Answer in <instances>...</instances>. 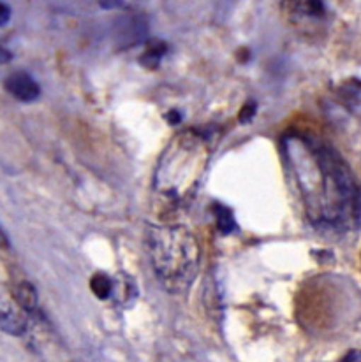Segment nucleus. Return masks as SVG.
<instances>
[{
  "label": "nucleus",
  "mask_w": 361,
  "mask_h": 362,
  "mask_svg": "<svg viewBox=\"0 0 361 362\" xmlns=\"http://www.w3.org/2000/svg\"><path fill=\"white\" fill-rule=\"evenodd\" d=\"M212 211H214L217 229H219L220 233L231 234V233H234V230L238 229L236 220H234V216H233V211H231L227 206L215 202L214 208H212Z\"/></svg>",
  "instance_id": "8"
},
{
  "label": "nucleus",
  "mask_w": 361,
  "mask_h": 362,
  "mask_svg": "<svg viewBox=\"0 0 361 362\" xmlns=\"http://www.w3.org/2000/svg\"><path fill=\"white\" fill-rule=\"evenodd\" d=\"M11 20V7L7 4L0 2V27H6Z\"/></svg>",
  "instance_id": "13"
},
{
  "label": "nucleus",
  "mask_w": 361,
  "mask_h": 362,
  "mask_svg": "<svg viewBox=\"0 0 361 362\" xmlns=\"http://www.w3.org/2000/svg\"><path fill=\"white\" fill-rule=\"evenodd\" d=\"M256 110H258V106H256L254 100H248V103L245 104L243 107H241L240 115H238V118H240V122H241V123H248V122H251L252 118H254Z\"/></svg>",
  "instance_id": "12"
},
{
  "label": "nucleus",
  "mask_w": 361,
  "mask_h": 362,
  "mask_svg": "<svg viewBox=\"0 0 361 362\" xmlns=\"http://www.w3.org/2000/svg\"><path fill=\"white\" fill-rule=\"evenodd\" d=\"M11 59H13V53H11L7 48H4V46H0V65L11 62Z\"/></svg>",
  "instance_id": "15"
},
{
  "label": "nucleus",
  "mask_w": 361,
  "mask_h": 362,
  "mask_svg": "<svg viewBox=\"0 0 361 362\" xmlns=\"http://www.w3.org/2000/svg\"><path fill=\"white\" fill-rule=\"evenodd\" d=\"M284 150L298 181L306 215L317 227L353 229L361 218V188L348 162L330 144L292 134Z\"/></svg>",
  "instance_id": "1"
},
{
  "label": "nucleus",
  "mask_w": 361,
  "mask_h": 362,
  "mask_svg": "<svg viewBox=\"0 0 361 362\" xmlns=\"http://www.w3.org/2000/svg\"><path fill=\"white\" fill-rule=\"evenodd\" d=\"M7 92L18 99L20 103H34L39 95H41V86L38 85L34 78L30 74L23 71L13 72L9 78L4 83Z\"/></svg>",
  "instance_id": "5"
},
{
  "label": "nucleus",
  "mask_w": 361,
  "mask_h": 362,
  "mask_svg": "<svg viewBox=\"0 0 361 362\" xmlns=\"http://www.w3.org/2000/svg\"><path fill=\"white\" fill-rule=\"evenodd\" d=\"M208 157L210 148L205 136L194 130L175 136L159 160L154 178L155 192L173 204L187 202L203 178Z\"/></svg>",
  "instance_id": "3"
},
{
  "label": "nucleus",
  "mask_w": 361,
  "mask_h": 362,
  "mask_svg": "<svg viewBox=\"0 0 361 362\" xmlns=\"http://www.w3.org/2000/svg\"><path fill=\"white\" fill-rule=\"evenodd\" d=\"M340 362H361V350H353Z\"/></svg>",
  "instance_id": "14"
},
{
  "label": "nucleus",
  "mask_w": 361,
  "mask_h": 362,
  "mask_svg": "<svg viewBox=\"0 0 361 362\" xmlns=\"http://www.w3.org/2000/svg\"><path fill=\"white\" fill-rule=\"evenodd\" d=\"M144 250L166 291L178 294L193 285L200 269L201 248L187 227L175 223L147 226Z\"/></svg>",
  "instance_id": "2"
},
{
  "label": "nucleus",
  "mask_w": 361,
  "mask_h": 362,
  "mask_svg": "<svg viewBox=\"0 0 361 362\" xmlns=\"http://www.w3.org/2000/svg\"><path fill=\"white\" fill-rule=\"evenodd\" d=\"M166 118H168L169 123L176 125V123H180V120H182V115H180L176 110H171L168 115H166Z\"/></svg>",
  "instance_id": "16"
},
{
  "label": "nucleus",
  "mask_w": 361,
  "mask_h": 362,
  "mask_svg": "<svg viewBox=\"0 0 361 362\" xmlns=\"http://www.w3.org/2000/svg\"><path fill=\"white\" fill-rule=\"evenodd\" d=\"M111 298L117 299V303H120L124 308L131 306L136 301V298H138L134 280L122 273L120 276L113 278V294H111Z\"/></svg>",
  "instance_id": "6"
},
{
  "label": "nucleus",
  "mask_w": 361,
  "mask_h": 362,
  "mask_svg": "<svg viewBox=\"0 0 361 362\" xmlns=\"http://www.w3.org/2000/svg\"><path fill=\"white\" fill-rule=\"evenodd\" d=\"M338 93L344 99V103L351 107H361V81L356 78L345 79L338 86Z\"/></svg>",
  "instance_id": "10"
},
{
  "label": "nucleus",
  "mask_w": 361,
  "mask_h": 362,
  "mask_svg": "<svg viewBox=\"0 0 361 362\" xmlns=\"http://www.w3.org/2000/svg\"><path fill=\"white\" fill-rule=\"evenodd\" d=\"M13 296L14 299H16V303L23 308L25 313L32 315L38 311V304H39L38 291H35V287L32 284H28V281H21V284H18L16 287H14Z\"/></svg>",
  "instance_id": "7"
},
{
  "label": "nucleus",
  "mask_w": 361,
  "mask_h": 362,
  "mask_svg": "<svg viewBox=\"0 0 361 362\" xmlns=\"http://www.w3.org/2000/svg\"><path fill=\"white\" fill-rule=\"evenodd\" d=\"M28 327V313L16 303L13 292L0 287V329L7 334L21 336Z\"/></svg>",
  "instance_id": "4"
},
{
  "label": "nucleus",
  "mask_w": 361,
  "mask_h": 362,
  "mask_svg": "<svg viewBox=\"0 0 361 362\" xmlns=\"http://www.w3.org/2000/svg\"><path fill=\"white\" fill-rule=\"evenodd\" d=\"M90 288L99 299H110L113 294V278L104 273H96L90 280Z\"/></svg>",
  "instance_id": "11"
},
{
  "label": "nucleus",
  "mask_w": 361,
  "mask_h": 362,
  "mask_svg": "<svg viewBox=\"0 0 361 362\" xmlns=\"http://www.w3.org/2000/svg\"><path fill=\"white\" fill-rule=\"evenodd\" d=\"M166 52H168V45L164 41H161V39H151V41H148L139 62L143 65H147V67H157V64L166 55Z\"/></svg>",
  "instance_id": "9"
}]
</instances>
